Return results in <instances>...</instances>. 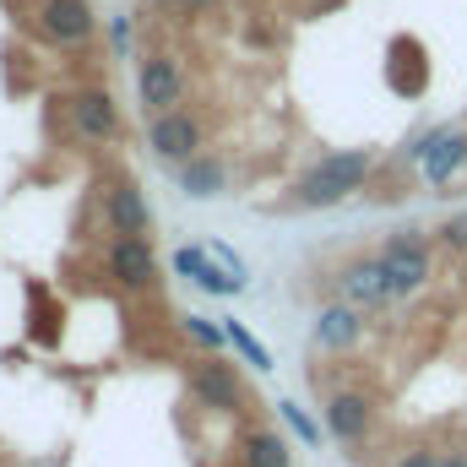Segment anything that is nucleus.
I'll use <instances>...</instances> for the list:
<instances>
[{
	"instance_id": "5",
	"label": "nucleus",
	"mask_w": 467,
	"mask_h": 467,
	"mask_svg": "<svg viewBox=\"0 0 467 467\" xmlns=\"http://www.w3.org/2000/svg\"><path fill=\"white\" fill-rule=\"evenodd\" d=\"M147 147H152V158L158 163H191L196 152H202V119L191 115V109H169V115H152L147 125Z\"/></svg>"
},
{
	"instance_id": "7",
	"label": "nucleus",
	"mask_w": 467,
	"mask_h": 467,
	"mask_svg": "<svg viewBox=\"0 0 467 467\" xmlns=\"http://www.w3.org/2000/svg\"><path fill=\"white\" fill-rule=\"evenodd\" d=\"M38 27H44L49 44H60V49H82V44L93 38L99 16H93L88 0H44V5H38Z\"/></svg>"
},
{
	"instance_id": "2",
	"label": "nucleus",
	"mask_w": 467,
	"mask_h": 467,
	"mask_svg": "<svg viewBox=\"0 0 467 467\" xmlns=\"http://www.w3.org/2000/svg\"><path fill=\"white\" fill-rule=\"evenodd\" d=\"M408 158L424 169V185H435V191H446L457 174L467 169V130H451V125H435V130H424L413 147H408Z\"/></svg>"
},
{
	"instance_id": "11",
	"label": "nucleus",
	"mask_w": 467,
	"mask_h": 467,
	"mask_svg": "<svg viewBox=\"0 0 467 467\" xmlns=\"http://www.w3.org/2000/svg\"><path fill=\"white\" fill-rule=\"evenodd\" d=\"M337 288H343V299L358 305V310H380V305H391V277H386L380 255H364V261L343 266Z\"/></svg>"
},
{
	"instance_id": "23",
	"label": "nucleus",
	"mask_w": 467,
	"mask_h": 467,
	"mask_svg": "<svg viewBox=\"0 0 467 467\" xmlns=\"http://www.w3.org/2000/svg\"><path fill=\"white\" fill-rule=\"evenodd\" d=\"M207 250H213V255H218V261H223V266H229L234 277H244V261H239V255H234L229 244H207ZM244 283H250V277H244Z\"/></svg>"
},
{
	"instance_id": "15",
	"label": "nucleus",
	"mask_w": 467,
	"mask_h": 467,
	"mask_svg": "<svg viewBox=\"0 0 467 467\" xmlns=\"http://www.w3.org/2000/svg\"><path fill=\"white\" fill-rule=\"evenodd\" d=\"M180 191H185L191 202H213V196H223V191H229V169H223V158L196 152L191 163H180Z\"/></svg>"
},
{
	"instance_id": "18",
	"label": "nucleus",
	"mask_w": 467,
	"mask_h": 467,
	"mask_svg": "<svg viewBox=\"0 0 467 467\" xmlns=\"http://www.w3.org/2000/svg\"><path fill=\"white\" fill-rule=\"evenodd\" d=\"M223 332H229V348L250 364V369H272V353L261 348V337L244 327V321H223Z\"/></svg>"
},
{
	"instance_id": "25",
	"label": "nucleus",
	"mask_w": 467,
	"mask_h": 467,
	"mask_svg": "<svg viewBox=\"0 0 467 467\" xmlns=\"http://www.w3.org/2000/svg\"><path fill=\"white\" fill-rule=\"evenodd\" d=\"M397 467H441V457H430V451H408Z\"/></svg>"
},
{
	"instance_id": "3",
	"label": "nucleus",
	"mask_w": 467,
	"mask_h": 467,
	"mask_svg": "<svg viewBox=\"0 0 467 467\" xmlns=\"http://www.w3.org/2000/svg\"><path fill=\"white\" fill-rule=\"evenodd\" d=\"M380 266L391 277V299H413L424 283H430V244L413 229H397L380 244Z\"/></svg>"
},
{
	"instance_id": "24",
	"label": "nucleus",
	"mask_w": 467,
	"mask_h": 467,
	"mask_svg": "<svg viewBox=\"0 0 467 467\" xmlns=\"http://www.w3.org/2000/svg\"><path fill=\"white\" fill-rule=\"evenodd\" d=\"M174 5H180V11H191V16H202V11H218L223 0H174Z\"/></svg>"
},
{
	"instance_id": "6",
	"label": "nucleus",
	"mask_w": 467,
	"mask_h": 467,
	"mask_svg": "<svg viewBox=\"0 0 467 467\" xmlns=\"http://www.w3.org/2000/svg\"><path fill=\"white\" fill-rule=\"evenodd\" d=\"M174 272L191 277V283H196L202 294H213V299H234V294H244V277H234L207 244H180V250H174Z\"/></svg>"
},
{
	"instance_id": "10",
	"label": "nucleus",
	"mask_w": 467,
	"mask_h": 467,
	"mask_svg": "<svg viewBox=\"0 0 467 467\" xmlns=\"http://www.w3.org/2000/svg\"><path fill=\"white\" fill-rule=\"evenodd\" d=\"M191 397L207 402V408H218V413H234V408L244 402V386H239V375H234L229 364L196 358V364H191Z\"/></svg>"
},
{
	"instance_id": "26",
	"label": "nucleus",
	"mask_w": 467,
	"mask_h": 467,
	"mask_svg": "<svg viewBox=\"0 0 467 467\" xmlns=\"http://www.w3.org/2000/svg\"><path fill=\"white\" fill-rule=\"evenodd\" d=\"M441 467H467V451H451V457H441Z\"/></svg>"
},
{
	"instance_id": "12",
	"label": "nucleus",
	"mask_w": 467,
	"mask_h": 467,
	"mask_svg": "<svg viewBox=\"0 0 467 467\" xmlns=\"http://www.w3.org/2000/svg\"><path fill=\"white\" fill-rule=\"evenodd\" d=\"M109 277L119 288H152L158 283V261L147 239H115L109 244Z\"/></svg>"
},
{
	"instance_id": "9",
	"label": "nucleus",
	"mask_w": 467,
	"mask_h": 467,
	"mask_svg": "<svg viewBox=\"0 0 467 467\" xmlns=\"http://www.w3.org/2000/svg\"><path fill=\"white\" fill-rule=\"evenodd\" d=\"M71 125H77V136L93 141V147L115 141L119 136V109H115V99H109V88H82V93L71 99Z\"/></svg>"
},
{
	"instance_id": "8",
	"label": "nucleus",
	"mask_w": 467,
	"mask_h": 467,
	"mask_svg": "<svg viewBox=\"0 0 467 467\" xmlns=\"http://www.w3.org/2000/svg\"><path fill=\"white\" fill-rule=\"evenodd\" d=\"M386 82L402 99H419L430 88V60H424V44L413 33H397L391 38V49H386Z\"/></svg>"
},
{
	"instance_id": "14",
	"label": "nucleus",
	"mask_w": 467,
	"mask_h": 467,
	"mask_svg": "<svg viewBox=\"0 0 467 467\" xmlns=\"http://www.w3.org/2000/svg\"><path fill=\"white\" fill-rule=\"evenodd\" d=\"M310 337H316V348H353L358 337H364V310L358 305H327L321 316H316V327H310Z\"/></svg>"
},
{
	"instance_id": "20",
	"label": "nucleus",
	"mask_w": 467,
	"mask_h": 467,
	"mask_svg": "<svg viewBox=\"0 0 467 467\" xmlns=\"http://www.w3.org/2000/svg\"><path fill=\"white\" fill-rule=\"evenodd\" d=\"M185 337H196L207 353H218L223 343H229V332H223V327H213V316H185Z\"/></svg>"
},
{
	"instance_id": "4",
	"label": "nucleus",
	"mask_w": 467,
	"mask_h": 467,
	"mask_svg": "<svg viewBox=\"0 0 467 467\" xmlns=\"http://www.w3.org/2000/svg\"><path fill=\"white\" fill-rule=\"evenodd\" d=\"M136 99H141L147 115L180 109V99H185V71H180V60H174V55H141V66H136Z\"/></svg>"
},
{
	"instance_id": "16",
	"label": "nucleus",
	"mask_w": 467,
	"mask_h": 467,
	"mask_svg": "<svg viewBox=\"0 0 467 467\" xmlns=\"http://www.w3.org/2000/svg\"><path fill=\"white\" fill-rule=\"evenodd\" d=\"M327 430H332V441H343V446L364 441V430H369V402L353 397V391L332 397V402H327Z\"/></svg>"
},
{
	"instance_id": "21",
	"label": "nucleus",
	"mask_w": 467,
	"mask_h": 467,
	"mask_svg": "<svg viewBox=\"0 0 467 467\" xmlns=\"http://www.w3.org/2000/svg\"><path fill=\"white\" fill-rule=\"evenodd\" d=\"M441 244H446V250H467V213H462V218H446Z\"/></svg>"
},
{
	"instance_id": "19",
	"label": "nucleus",
	"mask_w": 467,
	"mask_h": 467,
	"mask_svg": "<svg viewBox=\"0 0 467 467\" xmlns=\"http://www.w3.org/2000/svg\"><path fill=\"white\" fill-rule=\"evenodd\" d=\"M277 413H283V424H288V430H294L305 446H321V424H316V419H310L299 402H288V397H283V402H277Z\"/></svg>"
},
{
	"instance_id": "17",
	"label": "nucleus",
	"mask_w": 467,
	"mask_h": 467,
	"mask_svg": "<svg viewBox=\"0 0 467 467\" xmlns=\"http://www.w3.org/2000/svg\"><path fill=\"white\" fill-rule=\"evenodd\" d=\"M244 467H294V457H288V441L283 435H250L244 441Z\"/></svg>"
},
{
	"instance_id": "13",
	"label": "nucleus",
	"mask_w": 467,
	"mask_h": 467,
	"mask_svg": "<svg viewBox=\"0 0 467 467\" xmlns=\"http://www.w3.org/2000/svg\"><path fill=\"white\" fill-rule=\"evenodd\" d=\"M104 218H109V229H115L119 239H141V234L152 229V213H147V202H141V191H136L130 180H115V185H109Z\"/></svg>"
},
{
	"instance_id": "1",
	"label": "nucleus",
	"mask_w": 467,
	"mask_h": 467,
	"mask_svg": "<svg viewBox=\"0 0 467 467\" xmlns=\"http://www.w3.org/2000/svg\"><path fill=\"white\" fill-rule=\"evenodd\" d=\"M369 169H375V152H369V147L327 152V158L294 185V202H299V207H337V202H348L353 191L369 180Z\"/></svg>"
},
{
	"instance_id": "22",
	"label": "nucleus",
	"mask_w": 467,
	"mask_h": 467,
	"mask_svg": "<svg viewBox=\"0 0 467 467\" xmlns=\"http://www.w3.org/2000/svg\"><path fill=\"white\" fill-rule=\"evenodd\" d=\"M109 44H115V55L130 49V16H115V22H109Z\"/></svg>"
}]
</instances>
